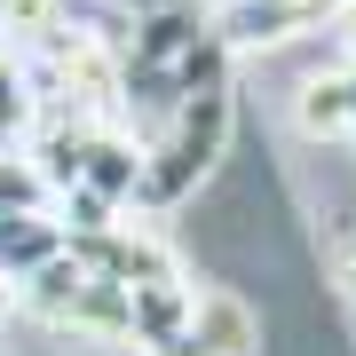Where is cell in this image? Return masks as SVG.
I'll return each mask as SVG.
<instances>
[{"label":"cell","mask_w":356,"mask_h":356,"mask_svg":"<svg viewBox=\"0 0 356 356\" xmlns=\"http://www.w3.org/2000/svg\"><path fill=\"white\" fill-rule=\"evenodd\" d=\"M293 119H301V135H309V143H348V135H356V88H348V64H341V72L301 79V95H293Z\"/></svg>","instance_id":"4"},{"label":"cell","mask_w":356,"mask_h":356,"mask_svg":"<svg viewBox=\"0 0 356 356\" xmlns=\"http://www.w3.org/2000/svg\"><path fill=\"white\" fill-rule=\"evenodd\" d=\"M325 269H332V285H341L348 301H356V214H348L341 229H332V245H325Z\"/></svg>","instance_id":"8"},{"label":"cell","mask_w":356,"mask_h":356,"mask_svg":"<svg viewBox=\"0 0 356 356\" xmlns=\"http://www.w3.org/2000/svg\"><path fill=\"white\" fill-rule=\"evenodd\" d=\"M254 348H261V317L229 285H198L191 317H182L175 341H159L151 356H254Z\"/></svg>","instance_id":"3"},{"label":"cell","mask_w":356,"mask_h":356,"mask_svg":"<svg viewBox=\"0 0 356 356\" xmlns=\"http://www.w3.org/2000/svg\"><path fill=\"white\" fill-rule=\"evenodd\" d=\"M229 127H238V103H229V79H222V88L191 95L159 135H143V191H135V214H175V206L214 175V159L229 151Z\"/></svg>","instance_id":"1"},{"label":"cell","mask_w":356,"mask_h":356,"mask_svg":"<svg viewBox=\"0 0 356 356\" xmlns=\"http://www.w3.org/2000/svg\"><path fill=\"white\" fill-rule=\"evenodd\" d=\"M332 40H341V64H356V0L348 8H332V24H325Z\"/></svg>","instance_id":"9"},{"label":"cell","mask_w":356,"mask_h":356,"mask_svg":"<svg viewBox=\"0 0 356 356\" xmlns=\"http://www.w3.org/2000/svg\"><path fill=\"white\" fill-rule=\"evenodd\" d=\"M48 254H64V222L56 214H0V277H32Z\"/></svg>","instance_id":"5"},{"label":"cell","mask_w":356,"mask_h":356,"mask_svg":"<svg viewBox=\"0 0 356 356\" xmlns=\"http://www.w3.org/2000/svg\"><path fill=\"white\" fill-rule=\"evenodd\" d=\"M0 214H56V182L24 159V143L0 151Z\"/></svg>","instance_id":"7"},{"label":"cell","mask_w":356,"mask_h":356,"mask_svg":"<svg viewBox=\"0 0 356 356\" xmlns=\"http://www.w3.org/2000/svg\"><path fill=\"white\" fill-rule=\"evenodd\" d=\"M8 309H16V285H8V277H0V317H8Z\"/></svg>","instance_id":"10"},{"label":"cell","mask_w":356,"mask_h":356,"mask_svg":"<svg viewBox=\"0 0 356 356\" xmlns=\"http://www.w3.org/2000/svg\"><path fill=\"white\" fill-rule=\"evenodd\" d=\"M325 24H332L325 0H214V8H206V32H214L229 56H245V48H285V40L325 32Z\"/></svg>","instance_id":"2"},{"label":"cell","mask_w":356,"mask_h":356,"mask_svg":"<svg viewBox=\"0 0 356 356\" xmlns=\"http://www.w3.org/2000/svg\"><path fill=\"white\" fill-rule=\"evenodd\" d=\"M348 143H356V135H348Z\"/></svg>","instance_id":"12"},{"label":"cell","mask_w":356,"mask_h":356,"mask_svg":"<svg viewBox=\"0 0 356 356\" xmlns=\"http://www.w3.org/2000/svg\"><path fill=\"white\" fill-rule=\"evenodd\" d=\"M40 88H32V72H24V56L16 48H0V143H24L40 127Z\"/></svg>","instance_id":"6"},{"label":"cell","mask_w":356,"mask_h":356,"mask_svg":"<svg viewBox=\"0 0 356 356\" xmlns=\"http://www.w3.org/2000/svg\"><path fill=\"white\" fill-rule=\"evenodd\" d=\"M325 8H348V0H325Z\"/></svg>","instance_id":"11"}]
</instances>
